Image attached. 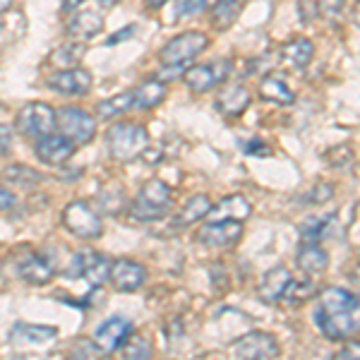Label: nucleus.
Wrapping results in <instances>:
<instances>
[{
	"label": "nucleus",
	"instance_id": "f257e3e1",
	"mask_svg": "<svg viewBox=\"0 0 360 360\" xmlns=\"http://www.w3.org/2000/svg\"><path fill=\"white\" fill-rule=\"evenodd\" d=\"M317 329L329 341H346L360 334V298L346 288H327L312 312Z\"/></svg>",
	"mask_w": 360,
	"mask_h": 360
},
{
	"label": "nucleus",
	"instance_id": "f03ea898",
	"mask_svg": "<svg viewBox=\"0 0 360 360\" xmlns=\"http://www.w3.org/2000/svg\"><path fill=\"white\" fill-rule=\"evenodd\" d=\"M173 205V193L166 183L161 180H149L139 188V193L135 197L130 207V217L135 221H159L161 217H166L168 209Z\"/></svg>",
	"mask_w": 360,
	"mask_h": 360
},
{
	"label": "nucleus",
	"instance_id": "7ed1b4c3",
	"mask_svg": "<svg viewBox=\"0 0 360 360\" xmlns=\"http://www.w3.org/2000/svg\"><path fill=\"white\" fill-rule=\"evenodd\" d=\"M106 142L118 161H135L149 152V132L135 123H115L108 130Z\"/></svg>",
	"mask_w": 360,
	"mask_h": 360
},
{
	"label": "nucleus",
	"instance_id": "20e7f679",
	"mask_svg": "<svg viewBox=\"0 0 360 360\" xmlns=\"http://www.w3.org/2000/svg\"><path fill=\"white\" fill-rule=\"evenodd\" d=\"M207 46H209V37L205 32H185V34H180V37L171 39V41L161 49L159 58L164 65L188 68L202 51H207Z\"/></svg>",
	"mask_w": 360,
	"mask_h": 360
},
{
	"label": "nucleus",
	"instance_id": "39448f33",
	"mask_svg": "<svg viewBox=\"0 0 360 360\" xmlns=\"http://www.w3.org/2000/svg\"><path fill=\"white\" fill-rule=\"evenodd\" d=\"M56 125H58V132H60L63 137H68L75 147L91 142V137H94V132H96L94 115L75 106L60 108V111L56 113Z\"/></svg>",
	"mask_w": 360,
	"mask_h": 360
},
{
	"label": "nucleus",
	"instance_id": "423d86ee",
	"mask_svg": "<svg viewBox=\"0 0 360 360\" xmlns=\"http://www.w3.org/2000/svg\"><path fill=\"white\" fill-rule=\"evenodd\" d=\"M63 226L72 236L84 238V240H94V238L103 233L101 217L86 202H70L65 212H63Z\"/></svg>",
	"mask_w": 360,
	"mask_h": 360
},
{
	"label": "nucleus",
	"instance_id": "0eeeda50",
	"mask_svg": "<svg viewBox=\"0 0 360 360\" xmlns=\"http://www.w3.org/2000/svg\"><path fill=\"white\" fill-rule=\"evenodd\" d=\"M15 125L25 137H32V139L46 137L56 130V111L49 103H41V101L27 103V106L20 108V113H17Z\"/></svg>",
	"mask_w": 360,
	"mask_h": 360
},
{
	"label": "nucleus",
	"instance_id": "6e6552de",
	"mask_svg": "<svg viewBox=\"0 0 360 360\" xmlns=\"http://www.w3.org/2000/svg\"><path fill=\"white\" fill-rule=\"evenodd\" d=\"M231 353L240 360H269L281 356L276 339L266 332H250L231 344Z\"/></svg>",
	"mask_w": 360,
	"mask_h": 360
},
{
	"label": "nucleus",
	"instance_id": "1a4fd4ad",
	"mask_svg": "<svg viewBox=\"0 0 360 360\" xmlns=\"http://www.w3.org/2000/svg\"><path fill=\"white\" fill-rule=\"evenodd\" d=\"M231 60H214V63H205V65H195L188 68L183 75L185 84L193 91H209L214 86H219L226 77L231 75Z\"/></svg>",
	"mask_w": 360,
	"mask_h": 360
},
{
	"label": "nucleus",
	"instance_id": "9d476101",
	"mask_svg": "<svg viewBox=\"0 0 360 360\" xmlns=\"http://www.w3.org/2000/svg\"><path fill=\"white\" fill-rule=\"evenodd\" d=\"M49 89H53L56 94L63 96H84L91 89V75L82 68H63L56 70L53 75H49L46 79Z\"/></svg>",
	"mask_w": 360,
	"mask_h": 360
},
{
	"label": "nucleus",
	"instance_id": "9b49d317",
	"mask_svg": "<svg viewBox=\"0 0 360 360\" xmlns=\"http://www.w3.org/2000/svg\"><path fill=\"white\" fill-rule=\"evenodd\" d=\"M132 336V322L125 317H111L94 332V348L101 353L120 351V346Z\"/></svg>",
	"mask_w": 360,
	"mask_h": 360
},
{
	"label": "nucleus",
	"instance_id": "f8f14e48",
	"mask_svg": "<svg viewBox=\"0 0 360 360\" xmlns=\"http://www.w3.org/2000/svg\"><path fill=\"white\" fill-rule=\"evenodd\" d=\"M197 238L209 248H233L243 238V221H236V219H217V221H209L202 226Z\"/></svg>",
	"mask_w": 360,
	"mask_h": 360
},
{
	"label": "nucleus",
	"instance_id": "ddd939ff",
	"mask_svg": "<svg viewBox=\"0 0 360 360\" xmlns=\"http://www.w3.org/2000/svg\"><path fill=\"white\" fill-rule=\"evenodd\" d=\"M108 281L113 283L115 291L135 293L144 286V281H147V269L139 262H132V259H118V262H111Z\"/></svg>",
	"mask_w": 360,
	"mask_h": 360
},
{
	"label": "nucleus",
	"instance_id": "4468645a",
	"mask_svg": "<svg viewBox=\"0 0 360 360\" xmlns=\"http://www.w3.org/2000/svg\"><path fill=\"white\" fill-rule=\"evenodd\" d=\"M34 154H37V159L46 166H60L75 154V144L70 142L68 137H63L60 132H58V135L51 132V135L37 139Z\"/></svg>",
	"mask_w": 360,
	"mask_h": 360
},
{
	"label": "nucleus",
	"instance_id": "2eb2a0df",
	"mask_svg": "<svg viewBox=\"0 0 360 360\" xmlns=\"http://www.w3.org/2000/svg\"><path fill=\"white\" fill-rule=\"evenodd\" d=\"M103 29V15L91 8H77L68 17V34L75 41H89Z\"/></svg>",
	"mask_w": 360,
	"mask_h": 360
},
{
	"label": "nucleus",
	"instance_id": "dca6fc26",
	"mask_svg": "<svg viewBox=\"0 0 360 360\" xmlns=\"http://www.w3.org/2000/svg\"><path fill=\"white\" fill-rule=\"evenodd\" d=\"M291 281H293V274L288 266H274V269H269L262 276V281H259V288H257L259 300H262V303H278Z\"/></svg>",
	"mask_w": 360,
	"mask_h": 360
},
{
	"label": "nucleus",
	"instance_id": "f3484780",
	"mask_svg": "<svg viewBox=\"0 0 360 360\" xmlns=\"http://www.w3.org/2000/svg\"><path fill=\"white\" fill-rule=\"evenodd\" d=\"M252 96L243 84H231L226 89L219 91L217 96V111L226 115V118H238V115L245 113V108L250 106Z\"/></svg>",
	"mask_w": 360,
	"mask_h": 360
},
{
	"label": "nucleus",
	"instance_id": "a211bd4d",
	"mask_svg": "<svg viewBox=\"0 0 360 360\" xmlns=\"http://www.w3.org/2000/svg\"><path fill=\"white\" fill-rule=\"evenodd\" d=\"M58 336V329L53 327H37V324H15L13 332H10V341L15 346H44L51 344Z\"/></svg>",
	"mask_w": 360,
	"mask_h": 360
},
{
	"label": "nucleus",
	"instance_id": "6ab92c4d",
	"mask_svg": "<svg viewBox=\"0 0 360 360\" xmlns=\"http://www.w3.org/2000/svg\"><path fill=\"white\" fill-rule=\"evenodd\" d=\"M295 262L305 274H324L329 269V252L319 243H303L295 255Z\"/></svg>",
	"mask_w": 360,
	"mask_h": 360
},
{
	"label": "nucleus",
	"instance_id": "aec40b11",
	"mask_svg": "<svg viewBox=\"0 0 360 360\" xmlns=\"http://www.w3.org/2000/svg\"><path fill=\"white\" fill-rule=\"evenodd\" d=\"M248 0H217V5L212 8V15H209V22L217 32H226L238 22V17L245 10Z\"/></svg>",
	"mask_w": 360,
	"mask_h": 360
},
{
	"label": "nucleus",
	"instance_id": "412c9836",
	"mask_svg": "<svg viewBox=\"0 0 360 360\" xmlns=\"http://www.w3.org/2000/svg\"><path fill=\"white\" fill-rule=\"evenodd\" d=\"M53 274H56L53 264H49L44 257H39V255H29L25 262L20 264V276L25 278L27 283H34V286L49 283L51 278H53Z\"/></svg>",
	"mask_w": 360,
	"mask_h": 360
},
{
	"label": "nucleus",
	"instance_id": "4be33fe9",
	"mask_svg": "<svg viewBox=\"0 0 360 360\" xmlns=\"http://www.w3.org/2000/svg\"><path fill=\"white\" fill-rule=\"evenodd\" d=\"M212 221L217 219H236V221H245V219L252 214V207L243 195H231L224 197L221 202L217 205V209H212Z\"/></svg>",
	"mask_w": 360,
	"mask_h": 360
},
{
	"label": "nucleus",
	"instance_id": "5701e85b",
	"mask_svg": "<svg viewBox=\"0 0 360 360\" xmlns=\"http://www.w3.org/2000/svg\"><path fill=\"white\" fill-rule=\"evenodd\" d=\"M132 94H135V108H139V111H152V108H156L166 98V82H161V79H147Z\"/></svg>",
	"mask_w": 360,
	"mask_h": 360
},
{
	"label": "nucleus",
	"instance_id": "b1692460",
	"mask_svg": "<svg viewBox=\"0 0 360 360\" xmlns=\"http://www.w3.org/2000/svg\"><path fill=\"white\" fill-rule=\"evenodd\" d=\"M312 56H315V44H312L310 39H295V41H291L288 46H283V51H281L283 63L293 70L307 68Z\"/></svg>",
	"mask_w": 360,
	"mask_h": 360
},
{
	"label": "nucleus",
	"instance_id": "393cba45",
	"mask_svg": "<svg viewBox=\"0 0 360 360\" xmlns=\"http://www.w3.org/2000/svg\"><path fill=\"white\" fill-rule=\"evenodd\" d=\"M209 212H212V200H209L207 195L190 197L176 217V229H185V226H190V224H197L200 219L209 217Z\"/></svg>",
	"mask_w": 360,
	"mask_h": 360
},
{
	"label": "nucleus",
	"instance_id": "a878e982",
	"mask_svg": "<svg viewBox=\"0 0 360 360\" xmlns=\"http://www.w3.org/2000/svg\"><path fill=\"white\" fill-rule=\"evenodd\" d=\"M259 94H262L264 101L278 103V106H288V103L295 101L293 89L278 77H264L262 82H259Z\"/></svg>",
	"mask_w": 360,
	"mask_h": 360
},
{
	"label": "nucleus",
	"instance_id": "bb28decb",
	"mask_svg": "<svg viewBox=\"0 0 360 360\" xmlns=\"http://www.w3.org/2000/svg\"><path fill=\"white\" fill-rule=\"evenodd\" d=\"M132 108H135V94H132V91H123V94H115L98 103L96 115L103 120H113V118H118V115L132 111Z\"/></svg>",
	"mask_w": 360,
	"mask_h": 360
},
{
	"label": "nucleus",
	"instance_id": "cd10ccee",
	"mask_svg": "<svg viewBox=\"0 0 360 360\" xmlns=\"http://www.w3.org/2000/svg\"><path fill=\"white\" fill-rule=\"evenodd\" d=\"M3 180H5L8 185H17V188H22V190H34L39 183H41V173L34 171L32 166L13 164V166L5 168Z\"/></svg>",
	"mask_w": 360,
	"mask_h": 360
},
{
	"label": "nucleus",
	"instance_id": "c85d7f7f",
	"mask_svg": "<svg viewBox=\"0 0 360 360\" xmlns=\"http://www.w3.org/2000/svg\"><path fill=\"white\" fill-rule=\"evenodd\" d=\"M336 221L334 214H322V217H310L305 219L303 224H300V238H303V243H319L324 236L329 233V229H332V224Z\"/></svg>",
	"mask_w": 360,
	"mask_h": 360
},
{
	"label": "nucleus",
	"instance_id": "c756f323",
	"mask_svg": "<svg viewBox=\"0 0 360 360\" xmlns=\"http://www.w3.org/2000/svg\"><path fill=\"white\" fill-rule=\"evenodd\" d=\"M108 274H111V259L103 257V255H91L89 264L84 266L82 278L91 283V286H101V283L108 281Z\"/></svg>",
	"mask_w": 360,
	"mask_h": 360
},
{
	"label": "nucleus",
	"instance_id": "7c9ffc66",
	"mask_svg": "<svg viewBox=\"0 0 360 360\" xmlns=\"http://www.w3.org/2000/svg\"><path fill=\"white\" fill-rule=\"evenodd\" d=\"M84 58V46L82 44H77V41H72V44H68V46H60V49H56L53 53H51L49 60L53 63V65H58V70H63V68H75L79 60Z\"/></svg>",
	"mask_w": 360,
	"mask_h": 360
},
{
	"label": "nucleus",
	"instance_id": "2f4dec72",
	"mask_svg": "<svg viewBox=\"0 0 360 360\" xmlns=\"http://www.w3.org/2000/svg\"><path fill=\"white\" fill-rule=\"evenodd\" d=\"M317 293V286L315 281H310V278H300V281H293L288 283L286 293H283L281 300H286L288 305H303L305 300H310L312 295Z\"/></svg>",
	"mask_w": 360,
	"mask_h": 360
},
{
	"label": "nucleus",
	"instance_id": "473e14b6",
	"mask_svg": "<svg viewBox=\"0 0 360 360\" xmlns=\"http://www.w3.org/2000/svg\"><path fill=\"white\" fill-rule=\"evenodd\" d=\"M315 3L317 17H324L329 25H336L344 17V0H315Z\"/></svg>",
	"mask_w": 360,
	"mask_h": 360
},
{
	"label": "nucleus",
	"instance_id": "72a5a7b5",
	"mask_svg": "<svg viewBox=\"0 0 360 360\" xmlns=\"http://www.w3.org/2000/svg\"><path fill=\"white\" fill-rule=\"evenodd\" d=\"M120 351H123L125 358H152V346H149L144 339H139V336L127 339L125 344L120 346Z\"/></svg>",
	"mask_w": 360,
	"mask_h": 360
},
{
	"label": "nucleus",
	"instance_id": "f704fd0d",
	"mask_svg": "<svg viewBox=\"0 0 360 360\" xmlns=\"http://www.w3.org/2000/svg\"><path fill=\"white\" fill-rule=\"evenodd\" d=\"M123 202L125 197L123 193H115V190H111V193H103L101 197H98V209H103L106 214H118L120 209H123Z\"/></svg>",
	"mask_w": 360,
	"mask_h": 360
},
{
	"label": "nucleus",
	"instance_id": "c9c22d12",
	"mask_svg": "<svg viewBox=\"0 0 360 360\" xmlns=\"http://www.w3.org/2000/svg\"><path fill=\"white\" fill-rule=\"evenodd\" d=\"M332 197H334L332 185H329V183H317V185H312V190L305 195V200L310 202V205H327Z\"/></svg>",
	"mask_w": 360,
	"mask_h": 360
},
{
	"label": "nucleus",
	"instance_id": "e433bc0d",
	"mask_svg": "<svg viewBox=\"0 0 360 360\" xmlns=\"http://www.w3.org/2000/svg\"><path fill=\"white\" fill-rule=\"evenodd\" d=\"M91 250H82V252H77L72 257V262H70V269H68V276H79L82 278V274H84V266L89 264V259H91Z\"/></svg>",
	"mask_w": 360,
	"mask_h": 360
},
{
	"label": "nucleus",
	"instance_id": "4c0bfd02",
	"mask_svg": "<svg viewBox=\"0 0 360 360\" xmlns=\"http://www.w3.org/2000/svg\"><path fill=\"white\" fill-rule=\"evenodd\" d=\"M209 0H178V13L183 17H193L200 15L207 8Z\"/></svg>",
	"mask_w": 360,
	"mask_h": 360
},
{
	"label": "nucleus",
	"instance_id": "58836bf2",
	"mask_svg": "<svg viewBox=\"0 0 360 360\" xmlns=\"http://www.w3.org/2000/svg\"><path fill=\"white\" fill-rule=\"evenodd\" d=\"M334 358H339V360H360V341L356 339H351V341H346L344 346L336 351V356Z\"/></svg>",
	"mask_w": 360,
	"mask_h": 360
},
{
	"label": "nucleus",
	"instance_id": "ea45409f",
	"mask_svg": "<svg viewBox=\"0 0 360 360\" xmlns=\"http://www.w3.org/2000/svg\"><path fill=\"white\" fill-rule=\"evenodd\" d=\"M298 10H300V22L307 25L317 17V3L315 0H300L298 3Z\"/></svg>",
	"mask_w": 360,
	"mask_h": 360
},
{
	"label": "nucleus",
	"instance_id": "a19ab883",
	"mask_svg": "<svg viewBox=\"0 0 360 360\" xmlns=\"http://www.w3.org/2000/svg\"><path fill=\"white\" fill-rule=\"evenodd\" d=\"M185 70L188 68H183V65H164V70L159 72V77L156 79H161V82H171V79H180L185 75Z\"/></svg>",
	"mask_w": 360,
	"mask_h": 360
},
{
	"label": "nucleus",
	"instance_id": "79ce46f5",
	"mask_svg": "<svg viewBox=\"0 0 360 360\" xmlns=\"http://www.w3.org/2000/svg\"><path fill=\"white\" fill-rule=\"evenodd\" d=\"M329 161L336 166V168H341V166H346L348 161H351V149H346V147H336L329 152Z\"/></svg>",
	"mask_w": 360,
	"mask_h": 360
},
{
	"label": "nucleus",
	"instance_id": "37998d69",
	"mask_svg": "<svg viewBox=\"0 0 360 360\" xmlns=\"http://www.w3.org/2000/svg\"><path fill=\"white\" fill-rule=\"evenodd\" d=\"M13 152V127L0 125V154Z\"/></svg>",
	"mask_w": 360,
	"mask_h": 360
},
{
	"label": "nucleus",
	"instance_id": "c03bdc74",
	"mask_svg": "<svg viewBox=\"0 0 360 360\" xmlns=\"http://www.w3.org/2000/svg\"><path fill=\"white\" fill-rule=\"evenodd\" d=\"M245 154H252V156H271V149L266 147L264 142H259V139H252V142L245 144Z\"/></svg>",
	"mask_w": 360,
	"mask_h": 360
},
{
	"label": "nucleus",
	"instance_id": "a18cd8bd",
	"mask_svg": "<svg viewBox=\"0 0 360 360\" xmlns=\"http://www.w3.org/2000/svg\"><path fill=\"white\" fill-rule=\"evenodd\" d=\"M135 32H137V27L135 25H127L125 29H120V34H113V37H108V46H113V44H120V41H125V39H130V37H135Z\"/></svg>",
	"mask_w": 360,
	"mask_h": 360
},
{
	"label": "nucleus",
	"instance_id": "49530a36",
	"mask_svg": "<svg viewBox=\"0 0 360 360\" xmlns=\"http://www.w3.org/2000/svg\"><path fill=\"white\" fill-rule=\"evenodd\" d=\"M15 202H17V197L10 193L8 188H3V185H0V212H8V209H13Z\"/></svg>",
	"mask_w": 360,
	"mask_h": 360
},
{
	"label": "nucleus",
	"instance_id": "de8ad7c7",
	"mask_svg": "<svg viewBox=\"0 0 360 360\" xmlns=\"http://www.w3.org/2000/svg\"><path fill=\"white\" fill-rule=\"evenodd\" d=\"M82 3L84 0H65V3H63V10H65V13H72V10L82 8Z\"/></svg>",
	"mask_w": 360,
	"mask_h": 360
},
{
	"label": "nucleus",
	"instance_id": "09e8293b",
	"mask_svg": "<svg viewBox=\"0 0 360 360\" xmlns=\"http://www.w3.org/2000/svg\"><path fill=\"white\" fill-rule=\"evenodd\" d=\"M353 22H356V27L360 29V0L356 3V8H353Z\"/></svg>",
	"mask_w": 360,
	"mask_h": 360
},
{
	"label": "nucleus",
	"instance_id": "8fccbe9b",
	"mask_svg": "<svg viewBox=\"0 0 360 360\" xmlns=\"http://www.w3.org/2000/svg\"><path fill=\"white\" fill-rule=\"evenodd\" d=\"M10 5H13V0H0V15H3V13H8V10H10Z\"/></svg>",
	"mask_w": 360,
	"mask_h": 360
},
{
	"label": "nucleus",
	"instance_id": "3c124183",
	"mask_svg": "<svg viewBox=\"0 0 360 360\" xmlns=\"http://www.w3.org/2000/svg\"><path fill=\"white\" fill-rule=\"evenodd\" d=\"M164 3H168V0H147V5L149 8H161Z\"/></svg>",
	"mask_w": 360,
	"mask_h": 360
},
{
	"label": "nucleus",
	"instance_id": "603ef678",
	"mask_svg": "<svg viewBox=\"0 0 360 360\" xmlns=\"http://www.w3.org/2000/svg\"><path fill=\"white\" fill-rule=\"evenodd\" d=\"M98 3L106 5V8H108V5H115V3H118V0H98Z\"/></svg>",
	"mask_w": 360,
	"mask_h": 360
}]
</instances>
